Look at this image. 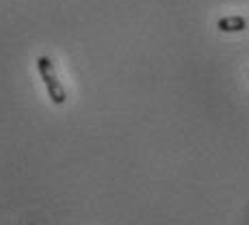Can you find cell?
Listing matches in <instances>:
<instances>
[{"label":"cell","mask_w":249,"mask_h":225,"mask_svg":"<svg viewBox=\"0 0 249 225\" xmlns=\"http://www.w3.org/2000/svg\"><path fill=\"white\" fill-rule=\"evenodd\" d=\"M37 69H39V76L46 85L48 98H50L54 104H59V106L65 104L68 93H65V87L61 85L59 76H56V69H54V65H52L50 56H39V59H37Z\"/></svg>","instance_id":"1"},{"label":"cell","mask_w":249,"mask_h":225,"mask_svg":"<svg viewBox=\"0 0 249 225\" xmlns=\"http://www.w3.org/2000/svg\"><path fill=\"white\" fill-rule=\"evenodd\" d=\"M217 28L221 33H241L247 28V22H245V17H241V16H228L217 22Z\"/></svg>","instance_id":"2"}]
</instances>
